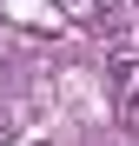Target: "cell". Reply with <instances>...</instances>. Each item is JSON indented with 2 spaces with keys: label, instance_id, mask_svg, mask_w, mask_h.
<instances>
[{
  "label": "cell",
  "instance_id": "2",
  "mask_svg": "<svg viewBox=\"0 0 139 146\" xmlns=\"http://www.w3.org/2000/svg\"><path fill=\"white\" fill-rule=\"evenodd\" d=\"M53 7H60V20H73L86 33H113L119 27V0H53Z\"/></svg>",
  "mask_w": 139,
  "mask_h": 146
},
{
  "label": "cell",
  "instance_id": "3",
  "mask_svg": "<svg viewBox=\"0 0 139 146\" xmlns=\"http://www.w3.org/2000/svg\"><path fill=\"white\" fill-rule=\"evenodd\" d=\"M132 7H139V0H132Z\"/></svg>",
  "mask_w": 139,
  "mask_h": 146
},
{
  "label": "cell",
  "instance_id": "1",
  "mask_svg": "<svg viewBox=\"0 0 139 146\" xmlns=\"http://www.w3.org/2000/svg\"><path fill=\"white\" fill-rule=\"evenodd\" d=\"M106 86H113V113L132 119V113H139V53H132V46L106 66Z\"/></svg>",
  "mask_w": 139,
  "mask_h": 146
}]
</instances>
